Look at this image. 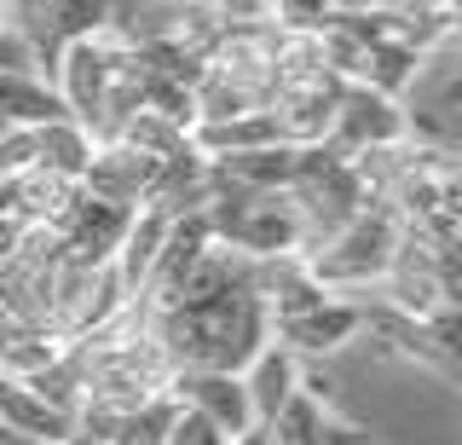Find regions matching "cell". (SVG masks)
<instances>
[{
    "label": "cell",
    "instance_id": "8fae6325",
    "mask_svg": "<svg viewBox=\"0 0 462 445\" xmlns=\"http://www.w3.org/2000/svg\"><path fill=\"white\" fill-rule=\"evenodd\" d=\"M300 387V358L295 353H283L278 341H266L249 365H243V394H249V411H254V422H272L278 416V405L289 394Z\"/></svg>",
    "mask_w": 462,
    "mask_h": 445
},
{
    "label": "cell",
    "instance_id": "3957f363",
    "mask_svg": "<svg viewBox=\"0 0 462 445\" xmlns=\"http://www.w3.org/2000/svg\"><path fill=\"white\" fill-rule=\"evenodd\" d=\"M110 23V0H6V30L29 47L35 59V76L52 88V70H58V52L69 41H87V35H105Z\"/></svg>",
    "mask_w": 462,
    "mask_h": 445
},
{
    "label": "cell",
    "instance_id": "8992f818",
    "mask_svg": "<svg viewBox=\"0 0 462 445\" xmlns=\"http://www.w3.org/2000/svg\"><path fill=\"white\" fill-rule=\"evenodd\" d=\"M116 59H122V47H116V41H105V35L69 41V47L58 52V70H52V93L64 98L69 122H76V127H87V134H93L98 110H105V93H110Z\"/></svg>",
    "mask_w": 462,
    "mask_h": 445
},
{
    "label": "cell",
    "instance_id": "603a6c76",
    "mask_svg": "<svg viewBox=\"0 0 462 445\" xmlns=\"http://www.w3.org/2000/svg\"><path fill=\"white\" fill-rule=\"evenodd\" d=\"M0 445H35V440H29V434H18V428H6V422H0Z\"/></svg>",
    "mask_w": 462,
    "mask_h": 445
},
{
    "label": "cell",
    "instance_id": "ba28073f",
    "mask_svg": "<svg viewBox=\"0 0 462 445\" xmlns=\"http://www.w3.org/2000/svg\"><path fill=\"white\" fill-rule=\"evenodd\" d=\"M358 329H365L358 301L329 295V301H318V307L295 312V319H278L272 324V341H278L283 353H295V358H324V353H341Z\"/></svg>",
    "mask_w": 462,
    "mask_h": 445
},
{
    "label": "cell",
    "instance_id": "2e32d148",
    "mask_svg": "<svg viewBox=\"0 0 462 445\" xmlns=\"http://www.w3.org/2000/svg\"><path fill=\"white\" fill-rule=\"evenodd\" d=\"M87 156H93L87 127H76V122H47V127H35V168H41V174H58V180H76V185H81Z\"/></svg>",
    "mask_w": 462,
    "mask_h": 445
},
{
    "label": "cell",
    "instance_id": "9c48e42d",
    "mask_svg": "<svg viewBox=\"0 0 462 445\" xmlns=\"http://www.w3.org/2000/svg\"><path fill=\"white\" fill-rule=\"evenodd\" d=\"M336 76L318 81H295V88H278L266 98V122L278 134V145H324L329 139V116H336Z\"/></svg>",
    "mask_w": 462,
    "mask_h": 445
},
{
    "label": "cell",
    "instance_id": "52a82bcc",
    "mask_svg": "<svg viewBox=\"0 0 462 445\" xmlns=\"http://www.w3.org/2000/svg\"><path fill=\"white\" fill-rule=\"evenodd\" d=\"M162 399H173V405L208 416L214 428L231 440L243 434V428H254V411H249V394H243V376H231V370H173Z\"/></svg>",
    "mask_w": 462,
    "mask_h": 445
},
{
    "label": "cell",
    "instance_id": "7402d4cb",
    "mask_svg": "<svg viewBox=\"0 0 462 445\" xmlns=\"http://www.w3.org/2000/svg\"><path fill=\"white\" fill-rule=\"evenodd\" d=\"M226 445H272V440H266V428H260V422H254V428H243V434H231Z\"/></svg>",
    "mask_w": 462,
    "mask_h": 445
},
{
    "label": "cell",
    "instance_id": "44dd1931",
    "mask_svg": "<svg viewBox=\"0 0 462 445\" xmlns=\"http://www.w3.org/2000/svg\"><path fill=\"white\" fill-rule=\"evenodd\" d=\"M0 76H35V59H29V47L6 30V23H0Z\"/></svg>",
    "mask_w": 462,
    "mask_h": 445
},
{
    "label": "cell",
    "instance_id": "277c9868",
    "mask_svg": "<svg viewBox=\"0 0 462 445\" xmlns=\"http://www.w3.org/2000/svg\"><path fill=\"white\" fill-rule=\"evenodd\" d=\"M127 220H134V209L98 203V197H87L81 185H76L69 203L47 220V237H52V249H58V261H64V266L98 272V266L116 261V249H122V237H127Z\"/></svg>",
    "mask_w": 462,
    "mask_h": 445
},
{
    "label": "cell",
    "instance_id": "30bf717a",
    "mask_svg": "<svg viewBox=\"0 0 462 445\" xmlns=\"http://www.w3.org/2000/svg\"><path fill=\"white\" fill-rule=\"evenodd\" d=\"M156 156H139L134 145H122V139H110V145H93L81 168V191L98 197V203H116V209H139L144 191H151L156 180Z\"/></svg>",
    "mask_w": 462,
    "mask_h": 445
},
{
    "label": "cell",
    "instance_id": "7a4b0ae2",
    "mask_svg": "<svg viewBox=\"0 0 462 445\" xmlns=\"http://www.w3.org/2000/svg\"><path fill=\"white\" fill-rule=\"evenodd\" d=\"M393 249H399V220L387 214V203H365L341 232H329L307 255V272L329 295H358V290H375L387 278Z\"/></svg>",
    "mask_w": 462,
    "mask_h": 445
},
{
    "label": "cell",
    "instance_id": "d6986e66",
    "mask_svg": "<svg viewBox=\"0 0 462 445\" xmlns=\"http://www.w3.org/2000/svg\"><path fill=\"white\" fill-rule=\"evenodd\" d=\"M162 445H226V434L208 422V416H197V411L173 405V422L162 428Z\"/></svg>",
    "mask_w": 462,
    "mask_h": 445
},
{
    "label": "cell",
    "instance_id": "6da1fadb",
    "mask_svg": "<svg viewBox=\"0 0 462 445\" xmlns=\"http://www.w3.org/2000/svg\"><path fill=\"white\" fill-rule=\"evenodd\" d=\"M208 220L214 243L237 249L243 261H272V255H300V214L289 203V191H243L226 185L208 168Z\"/></svg>",
    "mask_w": 462,
    "mask_h": 445
},
{
    "label": "cell",
    "instance_id": "ffe728a7",
    "mask_svg": "<svg viewBox=\"0 0 462 445\" xmlns=\"http://www.w3.org/2000/svg\"><path fill=\"white\" fill-rule=\"evenodd\" d=\"M278 30H318L329 18V0H266Z\"/></svg>",
    "mask_w": 462,
    "mask_h": 445
},
{
    "label": "cell",
    "instance_id": "e0dca14e",
    "mask_svg": "<svg viewBox=\"0 0 462 445\" xmlns=\"http://www.w3.org/2000/svg\"><path fill=\"white\" fill-rule=\"evenodd\" d=\"M116 139H122V145H134L139 156H156V162H168V156L191 151V134H185V127H173L168 116H156V110H139V116H127Z\"/></svg>",
    "mask_w": 462,
    "mask_h": 445
},
{
    "label": "cell",
    "instance_id": "7c38bea8",
    "mask_svg": "<svg viewBox=\"0 0 462 445\" xmlns=\"http://www.w3.org/2000/svg\"><path fill=\"white\" fill-rule=\"evenodd\" d=\"M208 168L226 185H243V191H289V180L300 168V145H254L237 156H214Z\"/></svg>",
    "mask_w": 462,
    "mask_h": 445
},
{
    "label": "cell",
    "instance_id": "5bb4252c",
    "mask_svg": "<svg viewBox=\"0 0 462 445\" xmlns=\"http://www.w3.org/2000/svg\"><path fill=\"white\" fill-rule=\"evenodd\" d=\"M422 64L428 59H416L404 41H370L365 59H358V70H353V88H370V93H382V98H399L416 76H422Z\"/></svg>",
    "mask_w": 462,
    "mask_h": 445
},
{
    "label": "cell",
    "instance_id": "5b68a950",
    "mask_svg": "<svg viewBox=\"0 0 462 445\" xmlns=\"http://www.w3.org/2000/svg\"><path fill=\"white\" fill-rule=\"evenodd\" d=\"M404 134H411V110H404L399 98H382V93H370V88L341 81L336 116H329V139H324V145H336L341 156H365V151H393V145H404Z\"/></svg>",
    "mask_w": 462,
    "mask_h": 445
},
{
    "label": "cell",
    "instance_id": "cb8c5ba5",
    "mask_svg": "<svg viewBox=\"0 0 462 445\" xmlns=\"http://www.w3.org/2000/svg\"><path fill=\"white\" fill-rule=\"evenodd\" d=\"M58 445H98L93 434H69V440H58Z\"/></svg>",
    "mask_w": 462,
    "mask_h": 445
},
{
    "label": "cell",
    "instance_id": "4fadbf2b",
    "mask_svg": "<svg viewBox=\"0 0 462 445\" xmlns=\"http://www.w3.org/2000/svg\"><path fill=\"white\" fill-rule=\"evenodd\" d=\"M69 122L64 98H58L41 76H0V134L6 127H47Z\"/></svg>",
    "mask_w": 462,
    "mask_h": 445
},
{
    "label": "cell",
    "instance_id": "9a60e30c",
    "mask_svg": "<svg viewBox=\"0 0 462 445\" xmlns=\"http://www.w3.org/2000/svg\"><path fill=\"white\" fill-rule=\"evenodd\" d=\"M329 422H336V416H329L324 394H307V387H295V394L278 405V416H272V422H260V428H266L272 445H324Z\"/></svg>",
    "mask_w": 462,
    "mask_h": 445
},
{
    "label": "cell",
    "instance_id": "ac0fdd59",
    "mask_svg": "<svg viewBox=\"0 0 462 445\" xmlns=\"http://www.w3.org/2000/svg\"><path fill=\"white\" fill-rule=\"evenodd\" d=\"M173 422V399H151V405L116 416V428L98 445H162V428Z\"/></svg>",
    "mask_w": 462,
    "mask_h": 445
},
{
    "label": "cell",
    "instance_id": "d4e9b609",
    "mask_svg": "<svg viewBox=\"0 0 462 445\" xmlns=\"http://www.w3.org/2000/svg\"><path fill=\"white\" fill-rule=\"evenodd\" d=\"M0 23H6V0H0Z\"/></svg>",
    "mask_w": 462,
    "mask_h": 445
}]
</instances>
